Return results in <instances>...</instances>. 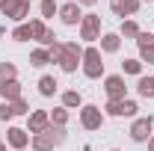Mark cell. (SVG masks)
<instances>
[{
	"instance_id": "1",
	"label": "cell",
	"mask_w": 154,
	"mask_h": 151,
	"mask_svg": "<svg viewBox=\"0 0 154 151\" xmlns=\"http://www.w3.org/2000/svg\"><path fill=\"white\" fill-rule=\"evenodd\" d=\"M80 71L89 77V80H101L104 77V54L98 45L83 48V62H80Z\"/></svg>"
},
{
	"instance_id": "2",
	"label": "cell",
	"mask_w": 154,
	"mask_h": 151,
	"mask_svg": "<svg viewBox=\"0 0 154 151\" xmlns=\"http://www.w3.org/2000/svg\"><path fill=\"white\" fill-rule=\"evenodd\" d=\"M80 62H83V45L80 42H62V59H59L57 65L65 74H74L77 68H80Z\"/></svg>"
},
{
	"instance_id": "3",
	"label": "cell",
	"mask_w": 154,
	"mask_h": 151,
	"mask_svg": "<svg viewBox=\"0 0 154 151\" xmlns=\"http://www.w3.org/2000/svg\"><path fill=\"white\" fill-rule=\"evenodd\" d=\"M104 110L98 107V104H83L80 107V128L83 131H101V125H104Z\"/></svg>"
},
{
	"instance_id": "4",
	"label": "cell",
	"mask_w": 154,
	"mask_h": 151,
	"mask_svg": "<svg viewBox=\"0 0 154 151\" xmlns=\"http://www.w3.org/2000/svg\"><path fill=\"white\" fill-rule=\"evenodd\" d=\"M80 42H86V45H95L98 39H101V15H95V12H89V15H83V21H80Z\"/></svg>"
},
{
	"instance_id": "5",
	"label": "cell",
	"mask_w": 154,
	"mask_h": 151,
	"mask_svg": "<svg viewBox=\"0 0 154 151\" xmlns=\"http://www.w3.org/2000/svg\"><path fill=\"white\" fill-rule=\"evenodd\" d=\"M136 110H139V104L131 101V98H125V101H107L104 104V116H110V119H136Z\"/></svg>"
},
{
	"instance_id": "6",
	"label": "cell",
	"mask_w": 154,
	"mask_h": 151,
	"mask_svg": "<svg viewBox=\"0 0 154 151\" xmlns=\"http://www.w3.org/2000/svg\"><path fill=\"white\" fill-rule=\"evenodd\" d=\"M104 92H107V101H125L128 98L125 74H104Z\"/></svg>"
},
{
	"instance_id": "7",
	"label": "cell",
	"mask_w": 154,
	"mask_h": 151,
	"mask_svg": "<svg viewBox=\"0 0 154 151\" xmlns=\"http://www.w3.org/2000/svg\"><path fill=\"white\" fill-rule=\"evenodd\" d=\"M128 133H131V139H134V142H148V139H151V133H154V119H151V116H136Z\"/></svg>"
},
{
	"instance_id": "8",
	"label": "cell",
	"mask_w": 154,
	"mask_h": 151,
	"mask_svg": "<svg viewBox=\"0 0 154 151\" xmlns=\"http://www.w3.org/2000/svg\"><path fill=\"white\" fill-rule=\"evenodd\" d=\"M59 21H62L65 27H80V21H83V6H80L77 0L62 3V6H59Z\"/></svg>"
},
{
	"instance_id": "9",
	"label": "cell",
	"mask_w": 154,
	"mask_h": 151,
	"mask_svg": "<svg viewBox=\"0 0 154 151\" xmlns=\"http://www.w3.org/2000/svg\"><path fill=\"white\" fill-rule=\"evenodd\" d=\"M48 128H51V113L48 110H33V113L27 116V131H30V136L45 133Z\"/></svg>"
},
{
	"instance_id": "10",
	"label": "cell",
	"mask_w": 154,
	"mask_h": 151,
	"mask_svg": "<svg viewBox=\"0 0 154 151\" xmlns=\"http://www.w3.org/2000/svg\"><path fill=\"white\" fill-rule=\"evenodd\" d=\"M6 145L9 148H15V151H27V145H30V131L27 128H9L6 131Z\"/></svg>"
},
{
	"instance_id": "11",
	"label": "cell",
	"mask_w": 154,
	"mask_h": 151,
	"mask_svg": "<svg viewBox=\"0 0 154 151\" xmlns=\"http://www.w3.org/2000/svg\"><path fill=\"white\" fill-rule=\"evenodd\" d=\"M110 9H113V15H119L125 21V15L131 18V15H136L142 9V0H110Z\"/></svg>"
},
{
	"instance_id": "12",
	"label": "cell",
	"mask_w": 154,
	"mask_h": 151,
	"mask_svg": "<svg viewBox=\"0 0 154 151\" xmlns=\"http://www.w3.org/2000/svg\"><path fill=\"white\" fill-rule=\"evenodd\" d=\"M3 15H6L9 21H15V24H24L27 15H30V6H27V3H21V0H9V6L3 9Z\"/></svg>"
},
{
	"instance_id": "13",
	"label": "cell",
	"mask_w": 154,
	"mask_h": 151,
	"mask_svg": "<svg viewBox=\"0 0 154 151\" xmlns=\"http://www.w3.org/2000/svg\"><path fill=\"white\" fill-rule=\"evenodd\" d=\"M0 98L3 101H18L24 98V86H21V80H6V83H0Z\"/></svg>"
},
{
	"instance_id": "14",
	"label": "cell",
	"mask_w": 154,
	"mask_h": 151,
	"mask_svg": "<svg viewBox=\"0 0 154 151\" xmlns=\"http://www.w3.org/2000/svg\"><path fill=\"white\" fill-rule=\"evenodd\" d=\"M98 48H101V54H119V48H122V36H119V33H101Z\"/></svg>"
},
{
	"instance_id": "15",
	"label": "cell",
	"mask_w": 154,
	"mask_h": 151,
	"mask_svg": "<svg viewBox=\"0 0 154 151\" xmlns=\"http://www.w3.org/2000/svg\"><path fill=\"white\" fill-rule=\"evenodd\" d=\"M36 86H38V95H42V98H54V95L59 92V83H57L54 74H42Z\"/></svg>"
},
{
	"instance_id": "16",
	"label": "cell",
	"mask_w": 154,
	"mask_h": 151,
	"mask_svg": "<svg viewBox=\"0 0 154 151\" xmlns=\"http://www.w3.org/2000/svg\"><path fill=\"white\" fill-rule=\"evenodd\" d=\"M136 95H139V98H148V101L154 98V74L136 77Z\"/></svg>"
},
{
	"instance_id": "17",
	"label": "cell",
	"mask_w": 154,
	"mask_h": 151,
	"mask_svg": "<svg viewBox=\"0 0 154 151\" xmlns=\"http://www.w3.org/2000/svg\"><path fill=\"white\" fill-rule=\"evenodd\" d=\"M59 101H62L65 110H80L83 107V95L77 92V89H65V92L59 95Z\"/></svg>"
},
{
	"instance_id": "18",
	"label": "cell",
	"mask_w": 154,
	"mask_h": 151,
	"mask_svg": "<svg viewBox=\"0 0 154 151\" xmlns=\"http://www.w3.org/2000/svg\"><path fill=\"white\" fill-rule=\"evenodd\" d=\"M30 148L33 151H54V139L48 136V133H36V136H30Z\"/></svg>"
},
{
	"instance_id": "19",
	"label": "cell",
	"mask_w": 154,
	"mask_h": 151,
	"mask_svg": "<svg viewBox=\"0 0 154 151\" xmlns=\"http://www.w3.org/2000/svg\"><path fill=\"white\" fill-rule=\"evenodd\" d=\"M48 62H51V51H48V48H36V51L30 54V65H33V68H45Z\"/></svg>"
},
{
	"instance_id": "20",
	"label": "cell",
	"mask_w": 154,
	"mask_h": 151,
	"mask_svg": "<svg viewBox=\"0 0 154 151\" xmlns=\"http://www.w3.org/2000/svg\"><path fill=\"white\" fill-rule=\"evenodd\" d=\"M119 36H122V39H134V42H136V36H139V24H136L134 18H125L122 27H119Z\"/></svg>"
},
{
	"instance_id": "21",
	"label": "cell",
	"mask_w": 154,
	"mask_h": 151,
	"mask_svg": "<svg viewBox=\"0 0 154 151\" xmlns=\"http://www.w3.org/2000/svg\"><path fill=\"white\" fill-rule=\"evenodd\" d=\"M54 15H59V3L57 0H42L38 3V18L48 21V18H54Z\"/></svg>"
},
{
	"instance_id": "22",
	"label": "cell",
	"mask_w": 154,
	"mask_h": 151,
	"mask_svg": "<svg viewBox=\"0 0 154 151\" xmlns=\"http://www.w3.org/2000/svg\"><path fill=\"white\" fill-rule=\"evenodd\" d=\"M48 113H51V125H57V128H65V125H68V119H71V116H68V110H65L62 104H59V107H54V110H48Z\"/></svg>"
},
{
	"instance_id": "23",
	"label": "cell",
	"mask_w": 154,
	"mask_h": 151,
	"mask_svg": "<svg viewBox=\"0 0 154 151\" xmlns=\"http://www.w3.org/2000/svg\"><path fill=\"white\" fill-rule=\"evenodd\" d=\"M48 30H51V27H48L42 18H33V21H30V33H33V39H36L38 45H42V39H45V33H48Z\"/></svg>"
},
{
	"instance_id": "24",
	"label": "cell",
	"mask_w": 154,
	"mask_h": 151,
	"mask_svg": "<svg viewBox=\"0 0 154 151\" xmlns=\"http://www.w3.org/2000/svg\"><path fill=\"white\" fill-rule=\"evenodd\" d=\"M6 80H18V65L15 62H0V83Z\"/></svg>"
},
{
	"instance_id": "25",
	"label": "cell",
	"mask_w": 154,
	"mask_h": 151,
	"mask_svg": "<svg viewBox=\"0 0 154 151\" xmlns=\"http://www.w3.org/2000/svg\"><path fill=\"white\" fill-rule=\"evenodd\" d=\"M122 74L142 77V62H139V59H125V62H122Z\"/></svg>"
},
{
	"instance_id": "26",
	"label": "cell",
	"mask_w": 154,
	"mask_h": 151,
	"mask_svg": "<svg viewBox=\"0 0 154 151\" xmlns=\"http://www.w3.org/2000/svg\"><path fill=\"white\" fill-rule=\"evenodd\" d=\"M12 39H15V42H30V39H33V33H30V21L18 24V27L12 30Z\"/></svg>"
},
{
	"instance_id": "27",
	"label": "cell",
	"mask_w": 154,
	"mask_h": 151,
	"mask_svg": "<svg viewBox=\"0 0 154 151\" xmlns=\"http://www.w3.org/2000/svg\"><path fill=\"white\" fill-rule=\"evenodd\" d=\"M45 133L54 139V145H62V142L68 139V131H65V128H57V125H51V128H48Z\"/></svg>"
},
{
	"instance_id": "28",
	"label": "cell",
	"mask_w": 154,
	"mask_h": 151,
	"mask_svg": "<svg viewBox=\"0 0 154 151\" xmlns=\"http://www.w3.org/2000/svg\"><path fill=\"white\" fill-rule=\"evenodd\" d=\"M136 48L142 51V48H154V30H139V36H136Z\"/></svg>"
},
{
	"instance_id": "29",
	"label": "cell",
	"mask_w": 154,
	"mask_h": 151,
	"mask_svg": "<svg viewBox=\"0 0 154 151\" xmlns=\"http://www.w3.org/2000/svg\"><path fill=\"white\" fill-rule=\"evenodd\" d=\"M12 113L15 116H30V104H27V98H18V101H12Z\"/></svg>"
},
{
	"instance_id": "30",
	"label": "cell",
	"mask_w": 154,
	"mask_h": 151,
	"mask_svg": "<svg viewBox=\"0 0 154 151\" xmlns=\"http://www.w3.org/2000/svg\"><path fill=\"white\" fill-rule=\"evenodd\" d=\"M139 62H142V65H154V48H142V51H139Z\"/></svg>"
},
{
	"instance_id": "31",
	"label": "cell",
	"mask_w": 154,
	"mask_h": 151,
	"mask_svg": "<svg viewBox=\"0 0 154 151\" xmlns=\"http://www.w3.org/2000/svg\"><path fill=\"white\" fill-rule=\"evenodd\" d=\"M9 119H15L12 104H9V101H0V122H9Z\"/></svg>"
},
{
	"instance_id": "32",
	"label": "cell",
	"mask_w": 154,
	"mask_h": 151,
	"mask_svg": "<svg viewBox=\"0 0 154 151\" xmlns=\"http://www.w3.org/2000/svg\"><path fill=\"white\" fill-rule=\"evenodd\" d=\"M48 51H51V62H59V59H62V42H57V45L48 48Z\"/></svg>"
},
{
	"instance_id": "33",
	"label": "cell",
	"mask_w": 154,
	"mask_h": 151,
	"mask_svg": "<svg viewBox=\"0 0 154 151\" xmlns=\"http://www.w3.org/2000/svg\"><path fill=\"white\" fill-rule=\"evenodd\" d=\"M77 3H80V6H95L98 0H77Z\"/></svg>"
},
{
	"instance_id": "34",
	"label": "cell",
	"mask_w": 154,
	"mask_h": 151,
	"mask_svg": "<svg viewBox=\"0 0 154 151\" xmlns=\"http://www.w3.org/2000/svg\"><path fill=\"white\" fill-rule=\"evenodd\" d=\"M148 151H154V133H151V139H148Z\"/></svg>"
},
{
	"instance_id": "35",
	"label": "cell",
	"mask_w": 154,
	"mask_h": 151,
	"mask_svg": "<svg viewBox=\"0 0 154 151\" xmlns=\"http://www.w3.org/2000/svg\"><path fill=\"white\" fill-rule=\"evenodd\" d=\"M6 6H9V0H0V12H3V9H6Z\"/></svg>"
},
{
	"instance_id": "36",
	"label": "cell",
	"mask_w": 154,
	"mask_h": 151,
	"mask_svg": "<svg viewBox=\"0 0 154 151\" xmlns=\"http://www.w3.org/2000/svg\"><path fill=\"white\" fill-rule=\"evenodd\" d=\"M0 151H6V142H0Z\"/></svg>"
},
{
	"instance_id": "37",
	"label": "cell",
	"mask_w": 154,
	"mask_h": 151,
	"mask_svg": "<svg viewBox=\"0 0 154 151\" xmlns=\"http://www.w3.org/2000/svg\"><path fill=\"white\" fill-rule=\"evenodd\" d=\"M21 3H27V6H30V3H33V0H21Z\"/></svg>"
},
{
	"instance_id": "38",
	"label": "cell",
	"mask_w": 154,
	"mask_h": 151,
	"mask_svg": "<svg viewBox=\"0 0 154 151\" xmlns=\"http://www.w3.org/2000/svg\"><path fill=\"white\" fill-rule=\"evenodd\" d=\"M142 3H154V0H142Z\"/></svg>"
},
{
	"instance_id": "39",
	"label": "cell",
	"mask_w": 154,
	"mask_h": 151,
	"mask_svg": "<svg viewBox=\"0 0 154 151\" xmlns=\"http://www.w3.org/2000/svg\"><path fill=\"white\" fill-rule=\"evenodd\" d=\"M110 151H122V148H110Z\"/></svg>"
}]
</instances>
